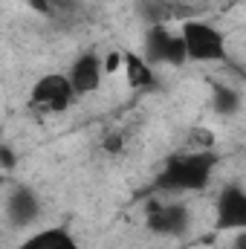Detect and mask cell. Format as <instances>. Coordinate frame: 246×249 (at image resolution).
Here are the masks:
<instances>
[{"label": "cell", "instance_id": "obj_4", "mask_svg": "<svg viewBox=\"0 0 246 249\" xmlns=\"http://www.w3.org/2000/svg\"><path fill=\"white\" fill-rule=\"evenodd\" d=\"M145 58L151 64H168L180 67L188 61L183 32H171L165 23H154L151 32L145 35Z\"/></svg>", "mask_w": 246, "mask_h": 249}, {"label": "cell", "instance_id": "obj_12", "mask_svg": "<svg viewBox=\"0 0 246 249\" xmlns=\"http://www.w3.org/2000/svg\"><path fill=\"white\" fill-rule=\"evenodd\" d=\"M214 142H217V136L206 124H194L185 133V151H194V154H211L214 151Z\"/></svg>", "mask_w": 246, "mask_h": 249}, {"label": "cell", "instance_id": "obj_10", "mask_svg": "<svg viewBox=\"0 0 246 249\" xmlns=\"http://www.w3.org/2000/svg\"><path fill=\"white\" fill-rule=\"evenodd\" d=\"M18 249H78V244L64 226H53V229H44V232L26 238Z\"/></svg>", "mask_w": 246, "mask_h": 249}, {"label": "cell", "instance_id": "obj_14", "mask_svg": "<svg viewBox=\"0 0 246 249\" xmlns=\"http://www.w3.org/2000/svg\"><path fill=\"white\" fill-rule=\"evenodd\" d=\"M105 151H107V154H122L124 151V133L122 130H113V133L105 139Z\"/></svg>", "mask_w": 246, "mask_h": 249}, {"label": "cell", "instance_id": "obj_9", "mask_svg": "<svg viewBox=\"0 0 246 249\" xmlns=\"http://www.w3.org/2000/svg\"><path fill=\"white\" fill-rule=\"evenodd\" d=\"M124 75H127V84L133 90H148L157 84L154 64L145 55H136V53H124Z\"/></svg>", "mask_w": 246, "mask_h": 249}, {"label": "cell", "instance_id": "obj_8", "mask_svg": "<svg viewBox=\"0 0 246 249\" xmlns=\"http://www.w3.org/2000/svg\"><path fill=\"white\" fill-rule=\"evenodd\" d=\"M6 214H9V220L18 223V226L32 223V220L38 217V197L23 186L15 188V191L9 194V203H6Z\"/></svg>", "mask_w": 246, "mask_h": 249}, {"label": "cell", "instance_id": "obj_5", "mask_svg": "<svg viewBox=\"0 0 246 249\" xmlns=\"http://www.w3.org/2000/svg\"><path fill=\"white\" fill-rule=\"evenodd\" d=\"M148 229L154 235H162V238H183L188 232V223H191V214L183 203L177 200H154L148 206Z\"/></svg>", "mask_w": 246, "mask_h": 249}, {"label": "cell", "instance_id": "obj_11", "mask_svg": "<svg viewBox=\"0 0 246 249\" xmlns=\"http://www.w3.org/2000/svg\"><path fill=\"white\" fill-rule=\"evenodd\" d=\"M211 107L220 116H232V113L241 110V93L235 87H229V84H217L214 96H211Z\"/></svg>", "mask_w": 246, "mask_h": 249}, {"label": "cell", "instance_id": "obj_15", "mask_svg": "<svg viewBox=\"0 0 246 249\" xmlns=\"http://www.w3.org/2000/svg\"><path fill=\"white\" fill-rule=\"evenodd\" d=\"M15 162H18V160H15V151H12L9 145H3V148H0V168H3L6 174H12V171H15Z\"/></svg>", "mask_w": 246, "mask_h": 249}, {"label": "cell", "instance_id": "obj_2", "mask_svg": "<svg viewBox=\"0 0 246 249\" xmlns=\"http://www.w3.org/2000/svg\"><path fill=\"white\" fill-rule=\"evenodd\" d=\"M180 32H183L188 61H200V64L226 61V38H223L220 29H214L203 20H185L180 26Z\"/></svg>", "mask_w": 246, "mask_h": 249}, {"label": "cell", "instance_id": "obj_1", "mask_svg": "<svg viewBox=\"0 0 246 249\" xmlns=\"http://www.w3.org/2000/svg\"><path fill=\"white\" fill-rule=\"evenodd\" d=\"M211 168H214V154L183 151L174 160H168V165L162 168L157 186L162 191H200L209 183Z\"/></svg>", "mask_w": 246, "mask_h": 249}, {"label": "cell", "instance_id": "obj_13", "mask_svg": "<svg viewBox=\"0 0 246 249\" xmlns=\"http://www.w3.org/2000/svg\"><path fill=\"white\" fill-rule=\"evenodd\" d=\"M124 67V53H107V58H105V75H113V72H119Z\"/></svg>", "mask_w": 246, "mask_h": 249}, {"label": "cell", "instance_id": "obj_16", "mask_svg": "<svg viewBox=\"0 0 246 249\" xmlns=\"http://www.w3.org/2000/svg\"><path fill=\"white\" fill-rule=\"evenodd\" d=\"M29 3V9H35L38 15H53L55 12V6L50 3V0H26Z\"/></svg>", "mask_w": 246, "mask_h": 249}, {"label": "cell", "instance_id": "obj_7", "mask_svg": "<svg viewBox=\"0 0 246 249\" xmlns=\"http://www.w3.org/2000/svg\"><path fill=\"white\" fill-rule=\"evenodd\" d=\"M70 81H72V87H75V93L78 96H84V93H93V90H99V84H102V75H105V64L99 61V55L96 53H84V55H78L72 67H70Z\"/></svg>", "mask_w": 246, "mask_h": 249}, {"label": "cell", "instance_id": "obj_3", "mask_svg": "<svg viewBox=\"0 0 246 249\" xmlns=\"http://www.w3.org/2000/svg\"><path fill=\"white\" fill-rule=\"evenodd\" d=\"M75 99H78V93H75L70 75H61V72L41 75L29 93V105L41 113H64Z\"/></svg>", "mask_w": 246, "mask_h": 249}, {"label": "cell", "instance_id": "obj_17", "mask_svg": "<svg viewBox=\"0 0 246 249\" xmlns=\"http://www.w3.org/2000/svg\"><path fill=\"white\" fill-rule=\"evenodd\" d=\"M232 249H246V229H238V232H235Z\"/></svg>", "mask_w": 246, "mask_h": 249}, {"label": "cell", "instance_id": "obj_6", "mask_svg": "<svg viewBox=\"0 0 246 249\" xmlns=\"http://www.w3.org/2000/svg\"><path fill=\"white\" fill-rule=\"evenodd\" d=\"M217 229L238 232L246 229V191L241 186H226L217 197Z\"/></svg>", "mask_w": 246, "mask_h": 249}]
</instances>
